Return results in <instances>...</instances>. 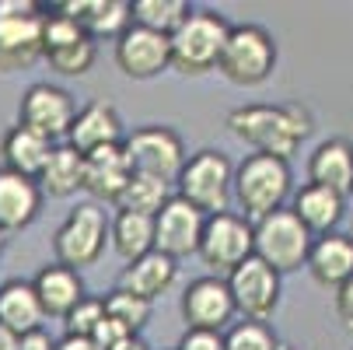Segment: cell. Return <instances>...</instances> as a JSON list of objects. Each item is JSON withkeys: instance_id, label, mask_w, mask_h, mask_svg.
I'll use <instances>...</instances> for the list:
<instances>
[{"instance_id": "cell-6", "label": "cell", "mask_w": 353, "mask_h": 350, "mask_svg": "<svg viewBox=\"0 0 353 350\" xmlns=\"http://www.w3.org/2000/svg\"><path fill=\"white\" fill-rule=\"evenodd\" d=\"M312 245H315V235L287 207L256 221V256L263 263H270L280 277L308 266Z\"/></svg>"}, {"instance_id": "cell-25", "label": "cell", "mask_w": 353, "mask_h": 350, "mask_svg": "<svg viewBox=\"0 0 353 350\" xmlns=\"http://www.w3.org/2000/svg\"><path fill=\"white\" fill-rule=\"evenodd\" d=\"M53 147H57L53 140H46L42 133H35V130L18 123L14 130H8L4 147H0V151H4V168L39 182L42 168L49 165V158H53Z\"/></svg>"}, {"instance_id": "cell-18", "label": "cell", "mask_w": 353, "mask_h": 350, "mask_svg": "<svg viewBox=\"0 0 353 350\" xmlns=\"http://www.w3.org/2000/svg\"><path fill=\"white\" fill-rule=\"evenodd\" d=\"M42 186L28 175H18L11 168H0V231L11 235L28 228L39 217L42 207Z\"/></svg>"}, {"instance_id": "cell-5", "label": "cell", "mask_w": 353, "mask_h": 350, "mask_svg": "<svg viewBox=\"0 0 353 350\" xmlns=\"http://www.w3.org/2000/svg\"><path fill=\"white\" fill-rule=\"evenodd\" d=\"M234 196L248 217H266L283 211V200L290 196V165L273 155H248L234 168Z\"/></svg>"}, {"instance_id": "cell-35", "label": "cell", "mask_w": 353, "mask_h": 350, "mask_svg": "<svg viewBox=\"0 0 353 350\" xmlns=\"http://www.w3.org/2000/svg\"><path fill=\"white\" fill-rule=\"evenodd\" d=\"M105 319V298H84V302L63 319L67 336H94V329Z\"/></svg>"}, {"instance_id": "cell-24", "label": "cell", "mask_w": 353, "mask_h": 350, "mask_svg": "<svg viewBox=\"0 0 353 350\" xmlns=\"http://www.w3.org/2000/svg\"><path fill=\"white\" fill-rule=\"evenodd\" d=\"M46 309L35 294L32 280H8L0 284V326L14 336H32L42 329Z\"/></svg>"}, {"instance_id": "cell-16", "label": "cell", "mask_w": 353, "mask_h": 350, "mask_svg": "<svg viewBox=\"0 0 353 350\" xmlns=\"http://www.w3.org/2000/svg\"><path fill=\"white\" fill-rule=\"evenodd\" d=\"M130 179H133V165L123 144L84 155V193H91L102 204H119Z\"/></svg>"}, {"instance_id": "cell-32", "label": "cell", "mask_w": 353, "mask_h": 350, "mask_svg": "<svg viewBox=\"0 0 353 350\" xmlns=\"http://www.w3.org/2000/svg\"><path fill=\"white\" fill-rule=\"evenodd\" d=\"M94 39H81L67 49H57V53H49L46 64L53 67L57 74H67V77H84L91 67H94Z\"/></svg>"}, {"instance_id": "cell-42", "label": "cell", "mask_w": 353, "mask_h": 350, "mask_svg": "<svg viewBox=\"0 0 353 350\" xmlns=\"http://www.w3.org/2000/svg\"><path fill=\"white\" fill-rule=\"evenodd\" d=\"M112 350H147V343H143L140 336H130V340H123V343L112 347Z\"/></svg>"}, {"instance_id": "cell-29", "label": "cell", "mask_w": 353, "mask_h": 350, "mask_svg": "<svg viewBox=\"0 0 353 350\" xmlns=\"http://www.w3.org/2000/svg\"><path fill=\"white\" fill-rule=\"evenodd\" d=\"M172 200V182L165 179H154V175H140L133 172L126 193L119 196V211H133V214H143V217H158Z\"/></svg>"}, {"instance_id": "cell-44", "label": "cell", "mask_w": 353, "mask_h": 350, "mask_svg": "<svg viewBox=\"0 0 353 350\" xmlns=\"http://www.w3.org/2000/svg\"><path fill=\"white\" fill-rule=\"evenodd\" d=\"M0 245H4V231H0Z\"/></svg>"}, {"instance_id": "cell-23", "label": "cell", "mask_w": 353, "mask_h": 350, "mask_svg": "<svg viewBox=\"0 0 353 350\" xmlns=\"http://www.w3.org/2000/svg\"><path fill=\"white\" fill-rule=\"evenodd\" d=\"M305 228L322 238V235H332L336 224L343 221L346 214V196H339L336 189H325V186H315V182H305L297 193H294V207H290Z\"/></svg>"}, {"instance_id": "cell-8", "label": "cell", "mask_w": 353, "mask_h": 350, "mask_svg": "<svg viewBox=\"0 0 353 350\" xmlns=\"http://www.w3.org/2000/svg\"><path fill=\"white\" fill-rule=\"evenodd\" d=\"M175 186H179L182 200H189L196 211H203L207 217H214V214L228 211V196L234 189V168H231L224 151L203 147V151H196L185 162V168H182Z\"/></svg>"}, {"instance_id": "cell-40", "label": "cell", "mask_w": 353, "mask_h": 350, "mask_svg": "<svg viewBox=\"0 0 353 350\" xmlns=\"http://www.w3.org/2000/svg\"><path fill=\"white\" fill-rule=\"evenodd\" d=\"M21 350H57V343L39 329V333H32V336H21Z\"/></svg>"}, {"instance_id": "cell-9", "label": "cell", "mask_w": 353, "mask_h": 350, "mask_svg": "<svg viewBox=\"0 0 353 350\" xmlns=\"http://www.w3.org/2000/svg\"><path fill=\"white\" fill-rule=\"evenodd\" d=\"M252 256H256V224L231 211L207 217L203 242H199V260L214 270V277L221 273L231 277Z\"/></svg>"}, {"instance_id": "cell-33", "label": "cell", "mask_w": 353, "mask_h": 350, "mask_svg": "<svg viewBox=\"0 0 353 350\" xmlns=\"http://www.w3.org/2000/svg\"><path fill=\"white\" fill-rule=\"evenodd\" d=\"M81 39H91V35L84 32L81 21H74L70 14H63V11H57V8H53V14H46V28H42L46 57H49V53H57V49H67V46L81 42Z\"/></svg>"}, {"instance_id": "cell-22", "label": "cell", "mask_w": 353, "mask_h": 350, "mask_svg": "<svg viewBox=\"0 0 353 350\" xmlns=\"http://www.w3.org/2000/svg\"><path fill=\"white\" fill-rule=\"evenodd\" d=\"M308 273L315 277V284L339 291L350 277H353V235H322L312 245L308 256Z\"/></svg>"}, {"instance_id": "cell-41", "label": "cell", "mask_w": 353, "mask_h": 350, "mask_svg": "<svg viewBox=\"0 0 353 350\" xmlns=\"http://www.w3.org/2000/svg\"><path fill=\"white\" fill-rule=\"evenodd\" d=\"M0 350H21V336H14L11 329L0 326Z\"/></svg>"}, {"instance_id": "cell-13", "label": "cell", "mask_w": 353, "mask_h": 350, "mask_svg": "<svg viewBox=\"0 0 353 350\" xmlns=\"http://www.w3.org/2000/svg\"><path fill=\"white\" fill-rule=\"evenodd\" d=\"M203 228H207V214L196 211L189 200H182L179 193L168 200V207L154 217V242L158 253L182 260L199 253V242H203Z\"/></svg>"}, {"instance_id": "cell-43", "label": "cell", "mask_w": 353, "mask_h": 350, "mask_svg": "<svg viewBox=\"0 0 353 350\" xmlns=\"http://www.w3.org/2000/svg\"><path fill=\"white\" fill-rule=\"evenodd\" d=\"M280 350H297V347H290V343H280Z\"/></svg>"}, {"instance_id": "cell-11", "label": "cell", "mask_w": 353, "mask_h": 350, "mask_svg": "<svg viewBox=\"0 0 353 350\" xmlns=\"http://www.w3.org/2000/svg\"><path fill=\"white\" fill-rule=\"evenodd\" d=\"M77 106H74V95L57 88V84H32L21 95V106H18V119L21 126L42 133L46 140H60L70 137V126L77 119Z\"/></svg>"}, {"instance_id": "cell-28", "label": "cell", "mask_w": 353, "mask_h": 350, "mask_svg": "<svg viewBox=\"0 0 353 350\" xmlns=\"http://www.w3.org/2000/svg\"><path fill=\"white\" fill-rule=\"evenodd\" d=\"M112 249L126 260L137 263L147 253H154L158 242H154V217H143L133 211H119L112 217Z\"/></svg>"}, {"instance_id": "cell-31", "label": "cell", "mask_w": 353, "mask_h": 350, "mask_svg": "<svg viewBox=\"0 0 353 350\" xmlns=\"http://www.w3.org/2000/svg\"><path fill=\"white\" fill-rule=\"evenodd\" d=\"M105 312H109V319H116L126 333H140L147 322H150V302H143V298H137V294H130V291H123V287H116L109 298H105Z\"/></svg>"}, {"instance_id": "cell-2", "label": "cell", "mask_w": 353, "mask_h": 350, "mask_svg": "<svg viewBox=\"0 0 353 350\" xmlns=\"http://www.w3.org/2000/svg\"><path fill=\"white\" fill-rule=\"evenodd\" d=\"M231 28L234 25L224 14L210 11V8L192 11L185 18V25L172 35V67L179 74H189V77L217 70Z\"/></svg>"}, {"instance_id": "cell-3", "label": "cell", "mask_w": 353, "mask_h": 350, "mask_svg": "<svg viewBox=\"0 0 353 350\" xmlns=\"http://www.w3.org/2000/svg\"><path fill=\"white\" fill-rule=\"evenodd\" d=\"M105 242H112V221L105 214L102 204H77L67 221L57 228L53 235V253L57 263L81 270V266H94L105 253Z\"/></svg>"}, {"instance_id": "cell-14", "label": "cell", "mask_w": 353, "mask_h": 350, "mask_svg": "<svg viewBox=\"0 0 353 350\" xmlns=\"http://www.w3.org/2000/svg\"><path fill=\"white\" fill-rule=\"evenodd\" d=\"M116 67L133 81H150L165 74L172 67V39L143 25H133L116 42Z\"/></svg>"}, {"instance_id": "cell-12", "label": "cell", "mask_w": 353, "mask_h": 350, "mask_svg": "<svg viewBox=\"0 0 353 350\" xmlns=\"http://www.w3.org/2000/svg\"><path fill=\"white\" fill-rule=\"evenodd\" d=\"M231 298H234V309L252 319V322H266L273 319L276 305H280V273L263 263L259 256L245 260L231 277H228Z\"/></svg>"}, {"instance_id": "cell-20", "label": "cell", "mask_w": 353, "mask_h": 350, "mask_svg": "<svg viewBox=\"0 0 353 350\" xmlns=\"http://www.w3.org/2000/svg\"><path fill=\"white\" fill-rule=\"evenodd\" d=\"M35 284V294H39V302L46 309V315H53V319H67L81 302H84V280L77 270L63 266V263H49L39 270V277L32 280Z\"/></svg>"}, {"instance_id": "cell-19", "label": "cell", "mask_w": 353, "mask_h": 350, "mask_svg": "<svg viewBox=\"0 0 353 350\" xmlns=\"http://www.w3.org/2000/svg\"><path fill=\"white\" fill-rule=\"evenodd\" d=\"M123 119L119 113L109 106V102H91L77 113L74 126H70V137L67 144L77 147L81 155H91V151H102V147H112V144H123Z\"/></svg>"}, {"instance_id": "cell-38", "label": "cell", "mask_w": 353, "mask_h": 350, "mask_svg": "<svg viewBox=\"0 0 353 350\" xmlns=\"http://www.w3.org/2000/svg\"><path fill=\"white\" fill-rule=\"evenodd\" d=\"M336 315L343 319L346 329H353V277L336 291Z\"/></svg>"}, {"instance_id": "cell-1", "label": "cell", "mask_w": 353, "mask_h": 350, "mask_svg": "<svg viewBox=\"0 0 353 350\" xmlns=\"http://www.w3.org/2000/svg\"><path fill=\"white\" fill-rule=\"evenodd\" d=\"M228 130L256 147V155H273V158H290L297 144L312 133V113L305 106H238L228 113Z\"/></svg>"}, {"instance_id": "cell-27", "label": "cell", "mask_w": 353, "mask_h": 350, "mask_svg": "<svg viewBox=\"0 0 353 350\" xmlns=\"http://www.w3.org/2000/svg\"><path fill=\"white\" fill-rule=\"evenodd\" d=\"M39 186H42V193L60 196V200L84 189V155L70 144H57L53 158H49V165L39 175Z\"/></svg>"}, {"instance_id": "cell-4", "label": "cell", "mask_w": 353, "mask_h": 350, "mask_svg": "<svg viewBox=\"0 0 353 350\" xmlns=\"http://www.w3.org/2000/svg\"><path fill=\"white\" fill-rule=\"evenodd\" d=\"M46 11L35 0H0V74H14L46 57Z\"/></svg>"}, {"instance_id": "cell-37", "label": "cell", "mask_w": 353, "mask_h": 350, "mask_svg": "<svg viewBox=\"0 0 353 350\" xmlns=\"http://www.w3.org/2000/svg\"><path fill=\"white\" fill-rule=\"evenodd\" d=\"M130 336H133V333H126V329H123L116 319H109V312H105L102 326L94 329V336H91V340H94L98 347H102V350H112V347H119V343H123V340H130Z\"/></svg>"}, {"instance_id": "cell-7", "label": "cell", "mask_w": 353, "mask_h": 350, "mask_svg": "<svg viewBox=\"0 0 353 350\" xmlns=\"http://www.w3.org/2000/svg\"><path fill=\"white\" fill-rule=\"evenodd\" d=\"M238 88H259L276 70V42L263 25H234L217 67Z\"/></svg>"}, {"instance_id": "cell-17", "label": "cell", "mask_w": 353, "mask_h": 350, "mask_svg": "<svg viewBox=\"0 0 353 350\" xmlns=\"http://www.w3.org/2000/svg\"><path fill=\"white\" fill-rule=\"evenodd\" d=\"M57 11L84 25L91 39H123L133 28V4L126 0H63Z\"/></svg>"}, {"instance_id": "cell-34", "label": "cell", "mask_w": 353, "mask_h": 350, "mask_svg": "<svg viewBox=\"0 0 353 350\" xmlns=\"http://www.w3.org/2000/svg\"><path fill=\"white\" fill-rule=\"evenodd\" d=\"M224 350H280V340L266 322L245 319L224 336Z\"/></svg>"}, {"instance_id": "cell-15", "label": "cell", "mask_w": 353, "mask_h": 350, "mask_svg": "<svg viewBox=\"0 0 353 350\" xmlns=\"http://www.w3.org/2000/svg\"><path fill=\"white\" fill-rule=\"evenodd\" d=\"M234 312L238 309H234L228 277H199L182 294L185 329H214V333H221V326H228Z\"/></svg>"}, {"instance_id": "cell-26", "label": "cell", "mask_w": 353, "mask_h": 350, "mask_svg": "<svg viewBox=\"0 0 353 350\" xmlns=\"http://www.w3.org/2000/svg\"><path fill=\"white\" fill-rule=\"evenodd\" d=\"M175 273H179L175 260L154 249V253H147L143 260L126 263V270L119 277V287L137 294V298H143V302H154V298H161L175 284Z\"/></svg>"}, {"instance_id": "cell-39", "label": "cell", "mask_w": 353, "mask_h": 350, "mask_svg": "<svg viewBox=\"0 0 353 350\" xmlns=\"http://www.w3.org/2000/svg\"><path fill=\"white\" fill-rule=\"evenodd\" d=\"M57 350H102L91 336H63L60 343H57Z\"/></svg>"}, {"instance_id": "cell-21", "label": "cell", "mask_w": 353, "mask_h": 350, "mask_svg": "<svg viewBox=\"0 0 353 350\" xmlns=\"http://www.w3.org/2000/svg\"><path fill=\"white\" fill-rule=\"evenodd\" d=\"M308 182L336 189L339 196H353V144L346 137H329L315 147L308 162Z\"/></svg>"}, {"instance_id": "cell-10", "label": "cell", "mask_w": 353, "mask_h": 350, "mask_svg": "<svg viewBox=\"0 0 353 350\" xmlns=\"http://www.w3.org/2000/svg\"><path fill=\"white\" fill-rule=\"evenodd\" d=\"M123 147L130 155L133 172L154 175V179H165V182H179V175L189 162L182 137L168 126H140L123 140Z\"/></svg>"}, {"instance_id": "cell-30", "label": "cell", "mask_w": 353, "mask_h": 350, "mask_svg": "<svg viewBox=\"0 0 353 350\" xmlns=\"http://www.w3.org/2000/svg\"><path fill=\"white\" fill-rule=\"evenodd\" d=\"M192 11L196 8H189V0H133V25H143L172 39Z\"/></svg>"}, {"instance_id": "cell-36", "label": "cell", "mask_w": 353, "mask_h": 350, "mask_svg": "<svg viewBox=\"0 0 353 350\" xmlns=\"http://www.w3.org/2000/svg\"><path fill=\"white\" fill-rule=\"evenodd\" d=\"M175 350H224V333H214V329H185Z\"/></svg>"}]
</instances>
